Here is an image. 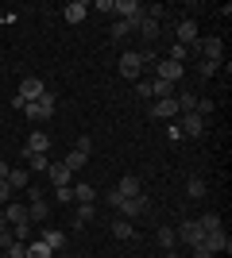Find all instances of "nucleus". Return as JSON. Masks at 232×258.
<instances>
[{
    "label": "nucleus",
    "mask_w": 232,
    "mask_h": 258,
    "mask_svg": "<svg viewBox=\"0 0 232 258\" xmlns=\"http://www.w3.org/2000/svg\"><path fill=\"white\" fill-rule=\"evenodd\" d=\"M55 104H58V100H55V93L47 89L43 97H39V100H31V104L23 108V112H27V119H31V123H47V119L55 116Z\"/></svg>",
    "instance_id": "obj_1"
},
{
    "label": "nucleus",
    "mask_w": 232,
    "mask_h": 258,
    "mask_svg": "<svg viewBox=\"0 0 232 258\" xmlns=\"http://www.w3.org/2000/svg\"><path fill=\"white\" fill-rule=\"evenodd\" d=\"M178 131H182V139H201L205 135V119L198 116V112H178Z\"/></svg>",
    "instance_id": "obj_2"
},
{
    "label": "nucleus",
    "mask_w": 232,
    "mask_h": 258,
    "mask_svg": "<svg viewBox=\"0 0 232 258\" xmlns=\"http://www.w3.org/2000/svg\"><path fill=\"white\" fill-rule=\"evenodd\" d=\"M112 16L124 20V23H132V31H135V23L144 20V4H140V0H116V4H112Z\"/></svg>",
    "instance_id": "obj_3"
},
{
    "label": "nucleus",
    "mask_w": 232,
    "mask_h": 258,
    "mask_svg": "<svg viewBox=\"0 0 232 258\" xmlns=\"http://www.w3.org/2000/svg\"><path fill=\"white\" fill-rule=\"evenodd\" d=\"M178 243H186V247H198V243H205V231H201L198 220H182V224L174 227Z\"/></svg>",
    "instance_id": "obj_4"
},
{
    "label": "nucleus",
    "mask_w": 232,
    "mask_h": 258,
    "mask_svg": "<svg viewBox=\"0 0 232 258\" xmlns=\"http://www.w3.org/2000/svg\"><path fill=\"white\" fill-rule=\"evenodd\" d=\"M120 74L128 77V81H140V74H144V62H140V50H124V54H120Z\"/></svg>",
    "instance_id": "obj_5"
},
{
    "label": "nucleus",
    "mask_w": 232,
    "mask_h": 258,
    "mask_svg": "<svg viewBox=\"0 0 232 258\" xmlns=\"http://www.w3.org/2000/svg\"><path fill=\"white\" fill-rule=\"evenodd\" d=\"M43 93H47L43 77H23V81H20V93H16V97L31 104V100H39V97H43Z\"/></svg>",
    "instance_id": "obj_6"
},
{
    "label": "nucleus",
    "mask_w": 232,
    "mask_h": 258,
    "mask_svg": "<svg viewBox=\"0 0 232 258\" xmlns=\"http://www.w3.org/2000/svg\"><path fill=\"white\" fill-rule=\"evenodd\" d=\"M205 247H209L213 254H228V250H232V239H228V231H224V227L209 231V235H205Z\"/></svg>",
    "instance_id": "obj_7"
},
{
    "label": "nucleus",
    "mask_w": 232,
    "mask_h": 258,
    "mask_svg": "<svg viewBox=\"0 0 232 258\" xmlns=\"http://www.w3.org/2000/svg\"><path fill=\"white\" fill-rule=\"evenodd\" d=\"M198 54L209 62H224V43L221 39H198Z\"/></svg>",
    "instance_id": "obj_8"
},
{
    "label": "nucleus",
    "mask_w": 232,
    "mask_h": 258,
    "mask_svg": "<svg viewBox=\"0 0 232 258\" xmlns=\"http://www.w3.org/2000/svg\"><path fill=\"white\" fill-rule=\"evenodd\" d=\"M144 212H147V201H144V197H124V205H120V216H124V220H132V224H135Z\"/></svg>",
    "instance_id": "obj_9"
},
{
    "label": "nucleus",
    "mask_w": 232,
    "mask_h": 258,
    "mask_svg": "<svg viewBox=\"0 0 232 258\" xmlns=\"http://www.w3.org/2000/svg\"><path fill=\"white\" fill-rule=\"evenodd\" d=\"M151 116H155V119H178V100H174V97L155 100V104H151Z\"/></svg>",
    "instance_id": "obj_10"
},
{
    "label": "nucleus",
    "mask_w": 232,
    "mask_h": 258,
    "mask_svg": "<svg viewBox=\"0 0 232 258\" xmlns=\"http://www.w3.org/2000/svg\"><path fill=\"white\" fill-rule=\"evenodd\" d=\"M4 220H8L12 227L16 224H31V220H27V205H23V201H8V205H4Z\"/></svg>",
    "instance_id": "obj_11"
},
{
    "label": "nucleus",
    "mask_w": 232,
    "mask_h": 258,
    "mask_svg": "<svg viewBox=\"0 0 232 258\" xmlns=\"http://www.w3.org/2000/svg\"><path fill=\"white\" fill-rule=\"evenodd\" d=\"M182 74H186V66L170 62V58H163V62H159V77H163V81H170V85H178V81H182Z\"/></svg>",
    "instance_id": "obj_12"
},
{
    "label": "nucleus",
    "mask_w": 232,
    "mask_h": 258,
    "mask_svg": "<svg viewBox=\"0 0 232 258\" xmlns=\"http://www.w3.org/2000/svg\"><path fill=\"white\" fill-rule=\"evenodd\" d=\"M89 12H93V8H89L85 0H70L66 8H62V16H66V23H81V20L89 16Z\"/></svg>",
    "instance_id": "obj_13"
},
{
    "label": "nucleus",
    "mask_w": 232,
    "mask_h": 258,
    "mask_svg": "<svg viewBox=\"0 0 232 258\" xmlns=\"http://www.w3.org/2000/svg\"><path fill=\"white\" fill-rule=\"evenodd\" d=\"M23 151L47 154V151H51V135H43V131H31V135H27V143H23Z\"/></svg>",
    "instance_id": "obj_14"
},
{
    "label": "nucleus",
    "mask_w": 232,
    "mask_h": 258,
    "mask_svg": "<svg viewBox=\"0 0 232 258\" xmlns=\"http://www.w3.org/2000/svg\"><path fill=\"white\" fill-rule=\"evenodd\" d=\"M8 185H12V193L27 189V185H31V173H27V166H12V173H8Z\"/></svg>",
    "instance_id": "obj_15"
},
{
    "label": "nucleus",
    "mask_w": 232,
    "mask_h": 258,
    "mask_svg": "<svg viewBox=\"0 0 232 258\" xmlns=\"http://www.w3.org/2000/svg\"><path fill=\"white\" fill-rule=\"evenodd\" d=\"M39 239H43L51 250H62V243H66V231H58V227H39Z\"/></svg>",
    "instance_id": "obj_16"
},
{
    "label": "nucleus",
    "mask_w": 232,
    "mask_h": 258,
    "mask_svg": "<svg viewBox=\"0 0 232 258\" xmlns=\"http://www.w3.org/2000/svg\"><path fill=\"white\" fill-rule=\"evenodd\" d=\"M135 31L144 35L147 43H155V39H159V31H163V23H159V20H151V16H144V20L135 23Z\"/></svg>",
    "instance_id": "obj_17"
},
{
    "label": "nucleus",
    "mask_w": 232,
    "mask_h": 258,
    "mask_svg": "<svg viewBox=\"0 0 232 258\" xmlns=\"http://www.w3.org/2000/svg\"><path fill=\"white\" fill-rule=\"evenodd\" d=\"M178 43H182V46H194V43H198V23H194V20H182V23H178Z\"/></svg>",
    "instance_id": "obj_18"
},
{
    "label": "nucleus",
    "mask_w": 232,
    "mask_h": 258,
    "mask_svg": "<svg viewBox=\"0 0 232 258\" xmlns=\"http://www.w3.org/2000/svg\"><path fill=\"white\" fill-rule=\"evenodd\" d=\"M70 197H74V205H93V201H97V189H93V185H74V189H70Z\"/></svg>",
    "instance_id": "obj_19"
},
{
    "label": "nucleus",
    "mask_w": 232,
    "mask_h": 258,
    "mask_svg": "<svg viewBox=\"0 0 232 258\" xmlns=\"http://www.w3.org/2000/svg\"><path fill=\"white\" fill-rule=\"evenodd\" d=\"M109 227H112V235H116V239H135V224H132V220H124V216H116Z\"/></svg>",
    "instance_id": "obj_20"
},
{
    "label": "nucleus",
    "mask_w": 232,
    "mask_h": 258,
    "mask_svg": "<svg viewBox=\"0 0 232 258\" xmlns=\"http://www.w3.org/2000/svg\"><path fill=\"white\" fill-rule=\"evenodd\" d=\"M116 193L120 197H140V177H135V173H124L120 185H116Z\"/></svg>",
    "instance_id": "obj_21"
},
{
    "label": "nucleus",
    "mask_w": 232,
    "mask_h": 258,
    "mask_svg": "<svg viewBox=\"0 0 232 258\" xmlns=\"http://www.w3.org/2000/svg\"><path fill=\"white\" fill-rule=\"evenodd\" d=\"M47 173H51V185H55V189L70 185V166H62V162H58V166L51 162V170H47Z\"/></svg>",
    "instance_id": "obj_22"
},
{
    "label": "nucleus",
    "mask_w": 232,
    "mask_h": 258,
    "mask_svg": "<svg viewBox=\"0 0 232 258\" xmlns=\"http://www.w3.org/2000/svg\"><path fill=\"white\" fill-rule=\"evenodd\" d=\"M93 220H97V208L93 205H77V216H74L70 227H85V224H93Z\"/></svg>",
    "instance_id": "obj_23"
},
{
    "label": "nucleus",
    "mask_w": 232,
    "mask_h": 258,
    "mask_svg": "<svg viewBox=\"0 0 232 258\" xmlns=\"http://www.w3.org/2000/svg\"><path fill=\"white\" fill-rule=\"evenodd\" d=\"M27 258H55V250L47 247L43 239H31V243H27Z\"/></svg>",
    "instance_id": "obj_24"
},
{
    "label": "nucleus",
    "mask_w": 232,
    "mask_h": 258,
    "mask_svg": "<svg viewBox=\"0 0 232 258\" xmlns=\"http://www.w3.org/2000/svg\"><path fill=\"white\" fill-rule=\"evenodd\" d=\"M62 166H70V173H74V170H85V166H89V154H81V151H66V162H62Z\"/></svg>",
    "instance_id": "obj_25"
},
{
    "label": "nucleus",
    "mask_w": 232,
    "mask_h": 258,
    "mask_svg": "<svg viewBox=\"0 0 232 258\" xmlns=\"http://www.w3.org/2000/svg\"><path fill=\"white\" fill-rule=\"evenodd\" d=\"M155 239H159V247H163V250H174V247H178L174 227H159V235H155Z\"/></svg>",
    "instance_id": "obj_26"
},
{
    "label": "nucleus",
    "mask_w": 232,
    "mask_h": 258,
    "mask_svg": "<svg viewBox=\"0 0 232 258\" xmlns=\"http://www.w3.org/2000/svg\"><path fill=\"white\" fill-rule=\"evenodd\" d=\"M51 170V158H47V154H31V158H27V173H47Z\"/></svg>",
    "instance_id": "obj_27"
},
{
    "label": "nucleus",
    "mask_w": 232,
    "mask_h": 258,
    "mask_svg": "<svg viewBox=\"0 0 232 258\" xmlns=\"http://www.w3.org/2000/svg\"><path fill=\"white\" fill-rule=\"evenodd\" d=\"M151 93H155V100L174 97V85H170V81H163V77H155V81H151Z\"/></svg>",
    "instance_id": "obj_28"
},
{
    "label": "nucleus",
    "mask_w": 232,
    "mask_h": 258,
    "mask_svg": "<svg viewBox=\"0 0 232 258\" xmlns=\"http://www.w3.org/2000/svg\"><path fill=\"white\" fill-rule=\"evenodd\" d=\"M198 224H201V231L209 235V231H217V227H221V216H217V212H205V216H198Z\"/></svg>",
    "instance_id": "obj_29"
},
{
    "label": "nucleus",
    "mask_w": 232,
    "mask_h": 258,
    "mask_svg": "<svg viewBox=\"0 0 232 258\" xmlns=\"http://www.w3.org/2000/svg\"><path fill=\"white\" fill-rule=\"evenodd\" d=\"M166 58L182 66V62H186V58H190V46H182V43H170V50H166Z\"/></svg>",
    "instance_id": "obj_30"
},
{
    "label": "nucleus",
    "mask_w": 232,
    "mask_h": 258,
    "mask_svg": "<svg viewBox=\"0 0 232 258\" xmlns=\"http://www.w3.org/2000/svg\"><path fill=\"white\" fill-rule=\"evenodd\" d=\"M109 35H112V39H128V35H132V23H124V20H112Z\"/></svg>",
    "instance_id": "obj_31"
},
{
    "label": "nucleus",
    "mask_w": 232,
    "mask_h": 258,
    "mask_svg": "<svg viewBox=\"0 0 232 258\" xmlns=\"http://www.w3.org/2000/svg\"><path fill=\"white\" fill-rule=\"evenodd\" d=\"M186 193L194 197V201H201V197H205V177H190V185H186Z\"/></svg>",
    "instance_id": "obj_32"
},
{
    "label": "nucleus",
    "mask_w": 232,
    "mask_h": 258,
    "mask_svg": "<svg viewBox=\"0 0 232 258\" xmlns=\"http://www.w3.org/2000/svg\"><path fill=\"white\" fill-rule=\"evenodd\" d=\"M135 97H140V100H155L151 81H147V77H140V81H135Z\"/></svg>",
    "instance_id": "obj_33"
},
{
    "label": "nucleus",
    "mask_w": 232,
    "mask_h": 258,
    "mask_svg": "<svg viewBox=\"0 0 232 258\" xmlns=\"http://www.w3.org/2000/svg\"><path fill=\"white\" fill-rule=\"evenodd\" d=\"M31 231H35V224H16L12 227V235L20 239V243H31Z\"/></svg>",
    "instance_id": "obj_34"
},
{
    "label": "nucleus",
    "mask_w": 232,
    "mask_h": 258,
    "mask_svg": "<svg viewBox=\"0 0 232 258\" xmlns=\"http://www.w3.org/2000/svg\"><path fill=\"white\" fill-rule=\"evenodd\" d=\"M217 70H221V62H209V58H201V62H198V77H213Z\"/></svg>",
    "instance_id": "obj_35"
},
{
    "label": "nucleus",
    "mask_w": 232,
    "mask_h": 258,
    "mask_svg": "<svg viewBox=\"0 0 232 258\" xmlns=\"http://www.w3.org/2000/svg\"><path fill=\"white\" fill-rule=\"evenodd\" d=\"M74 151H81V154H93V135H77V139H74Z\"/></svg>",
    "instance_id": "obj_36"
},
{
    "label": "nucleus",
    "mask_w": 232,
    "mask_h": 258,
    "mask_svg": "<svg viewBox=\"0 0 232 258\" xmlns=\"http://www.w3.org/2000/svg\"><path fill=\"white\" fill-rule=\"evenodd\" d=\"M4 254H8V258H27V243H20V239H16V243H12Z\"/></svg>",
    "instance_id": "obj_37"
},
{
    "label": "nucleus",
    "mask_w": 232,
    "mask_h": 258,
    "mask_svg": "<svg viewBox=\"0 0 232 258\" xmlns=\"http://www.w3.org/2000/svg\"><path fill=\"white\" fill-rule=\"evenodd\" d=\"M105 205H112V208H120V205H124V197L116 193V189H109V193H105Z\"/></svg>",
    "instance_id": "obj_38"
},
{
    "label": "nucleus",
    "mask_w": 232,
    "mask_h": 258,
    "mask_svg": "<svg viewBox=\"0 0 232 258\" xmlns=\"http://www.w3.org/2000/svg\"><path fill=\"white\" fill-rule=\"evenodd\" d=\"M8 201H12V185H8V181H0V208L8 205Z\"/></svg>",
    "instance_id": "obj_39"
},
{
    "label": "nucleus",
    "mask_w": 232,
    "mask_h": 258,
    "mask_svg": "<svg viewBox=\"0 0 232 258\" xmlns=\"http://www.w3.org/2000/svg\"><path fill=\"white\" fill-rule=\"evenodd\" d=\"M112 4H116V0H97V4H89V8H97V12H105V16H112Z\"/></svg>",
    "instance_id": "obj_40"
},
{
    "label": "nucleus",
    "mask_w": 232,
    "mask_h": 258,
    "mask_svg": "<svg viewBox=\"0 0 232 258\" xmlns=\"http://www.w3.org/2000/svg\"><path fill=\"white\" fill-rule=\"evenodd\" d=\"M166 139H170V143H182V131H178L174 119H170V127H166Z\"/></svg>",
    "instance_id": "obj_41"
},
{
    "label": "nucleus",
    "mask_w": 232,
    "mask_h": 258,
    "mask_svg": "<svg viewBox=\"0 0 232 258\" xmlns=\"http://www.w3.org/2000/svg\"><path fill=\"white\" fill-rule=\"evenodd\" d=\"M55 201H62V205H70L74 197H70V185H62V189H55Z\"/></svg>",
    "instance_id": "obj_42"
},
{
    "label": "nucleus",
    "mask_w": 232,
    "mask_h": 258,
    "mask_svg": "<svg viewBox=\"0 0 232 258\" xmlns=\"http://www.w3.org/2000/svg\"><path fill=\"white\" fill-rule=\"evenodd\" d=\"M194 258H213V250L205 247V243H198V247H194Z\"/></svg>",
    "instance_id": "obj_43"
},
{
    "label": "nucleus",
    "mask_w": 232,
    "mask_h": 258,
    "mask_svg": "<svg viewBox=\"0 0 232 258\" xmlns=\"http://www.w3.org/2000/svg\"><path fill=\"white\" fill-rule=\"evenodd\" d=\"M8 173H12V166H8V162H0V181H8Z\"/></svg>",
    "instance_id": "obj_44"
},
{
    "label": "nucleus",
    "mask_w": 232,
    "mask_h": 258,
    "mask_svg": "<svg viewBox=\"0 0 232 258\" xmlns=\"http://www.w3.org/2000/svg\"><path fill=\"white\" fill-rule=\"evenodd\" d=\"M0 231H8V220H4V208H0Z\"/></svg>",
    "instance_id": "obj_45"
},
{
    "label": "nucleus",
    "mask_w": 232,
    "mask_h": 258,
    "mask_svg": "<svg viewBox=\"0 0 232 258\" xmlns=\"http://www.w3.org/2000/svg\"><path fill=\"white\" fill-rule=\"evenodd\" d=\"M163 258H178V254H174V250H166V254H163Z\"/></svg>",
    "instance_id": "obj_46"
},
{
    "label": "nucleus",
    "mask_w": 232,
    "mask_h": 258,
    "mask_svg": "<svg viewBox=\"0 0 232 258\" xmlns=\"http://www.w3.org/2000/svg\"><path fill=\"white\" fill-rule=\"evenodd\" d=\"M0 258H8V254H0Z\"/></svg>",
    "instance_id": "obj_47"
}]
</instances>
